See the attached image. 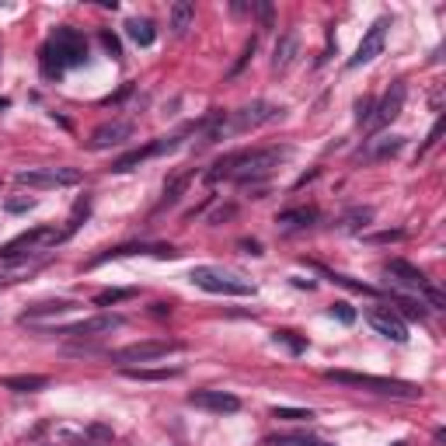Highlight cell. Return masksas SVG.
Wrapping results in <instances>:
<instances>
[{
    "instance_id": "6da1fadb",
    "label": "cell",
    "mask_w": 446,
    "mask_h": 446,
    "mask_svg": "<svg viewBox=\"0 0 446 446\" xmlns=\"http://www.w3.org/2000/svg\"><path fill=\"white\" fill-rule=\"evenodd\" d=\"M84 60H87V39L77 28H56L45 39V45H42V56H39L42 77L60 81L70 67H81Z\"/></svg>"
},
{
    "instance_id": "7a4b0ae2",
    "label": "cell",
    "mask_w": 446,
    "mask_h": 446,
    "mask_svg": "<svg viewBox=\"0 0 446 446\" xmlns=\"http://www.w3.org/2000/svg\"><path fill=\"white\" fill-rule=\"evenodd\" d=\"M325 380L342 384V387H356L369 394H384V398H401V401H418L422 391L408 380H391V377H373V373H352V369H328Z\"/></svg>"
},
{
    "instance_id": "3957f363",
    "label": "cell",
    "mask_w": 446,
    "mask_h": 446,
    "mask_svg": "<svg viewBox=\"0 0 446 446\" xmlns=\"http://www.w3.org/2000/svg\"><path fill=\"white\" fill-rule=\"evenodd\" d=\"M286 157H289V147L238 150V154H234V171H230V178H234V182H241V185H255V182L269 178V174H272V167H279Z\"/></svg>"
},
{
    "instance_id": "277c9868",
    "label": "cell",
    "mask_w": 446,
    "mask_h": 446,
    "mask_svg": "<svg viewBox=\"0 0 446 446\" xmlns=\"http://www.w3.org/2000/svg\"><path fill=\"white\" fill-rule=\"evenodd\" d=\"M63 241H67V234L56 230V227H32V230L18 234L14 241H7L4 247H0V262L35 258V255H45L49 247H56V244H63Z\"/></svg>"
},
{
    "instance_id": "5b68a950",
    "label": "cell",
    "mask_w": 446,
    "mask_h": 446,
    "mask_svg": "<svg viewBox=\"0 0 446 446\" xmlns=\"http://www.w3.org/2000/svg\"><path fill=\"white\" fill-rule=\"evenodd\" d=\"M189 279L206 289V293H223V296H255V286L251 279H244L238 272H227V269H216V265H196L189 272Z\"/></svg>"
},
{
    "instance_id": "8992f818",
    "label": "cell",
    "mask_w": 446,
    "mask_h": 446,
    "mask_svg": "<svg viewBox=\"0 0 446 446\" xmlns=\"http://www.w3.org/2000/svg\"><path fill=\"white\" fill-rule=\"evenodd\" d=\"M171 352H182V342H164V338H154V342H133V345H122V349H112L108 359L119 366L129 363H154V359H164Z\"/></svg>"
},
{
    "instance_id": "52a82bcc",
    "label": "cell",
    "mask_w": 446,
    "mask_h": 446,
    "mask_svg": "<svg viewBox=\"0 0 446 446\" xmlns=\"http://www.w3.org/2000/svg\"><path fill=\"white\" fill-rule=\"evenodd\" d=\"M14 182L25 189H67L81 182V171L77 167H28V171H18Z\"/></svg>"
},
{
    "instance_id": "ba28073f",
    "label": "cell",
    "mask_w": 446,
    "mask_h": 446,
    "mask_svg": "<svg viewBox=\"0 0 446 446\" xmlns=\"http://www.w3.org/2000/svg\"><path fill=\"white\" fill-rule=\"evenodd\" d=\"M387 28H391V21H387V18H380V21H373V25H369V32L363 35V42L356 45V56L349 60V70H359V67L373 63V60L384 52V45H387Z\"/></svg>"
},
{
    "instance_id": "9c48e42d",
    "label": "cell",
    "mask_w": 446,
    "mask_h": 446,
    "mask_svg": "<svg viewBox=\"0 0 446 446\" xmlns=\"http://www.w3.org/2000/svg\"><path fill=\"white\" fill-rule=\"evenodd\" d=\"M366 321H369V328H373L377 335H384V338H391V342H398V345L408 342V325L394 307H369V311H366Z\"/></svg>"
},
{
    "instance_id": "30bf717a",
    "label": "cell",
    "mask_w": 446,
    "mask_h": 446,
    "mask_svg": "<svg viewBox=\"0 0 446 446\" xmlns=\"http://www.w3.org/2000/svg\"><path fill=\"white\" fill-rule=\"evenodd\" d=\"M401 108H405V84L398 81L387 87V94L380 98V105H373V116H369L366 126H369L373 133H380V129H387L391 122L401 116Z\"/></svg>"
},
{
    "instance_id": "8fae6325",
    "label": "cell",
    "mask_w": 446,
    "mask_h": 446,
    "mask_svg": "<svg viewBox=\"0 0 446 446\" xmlns=\"http://www.w3.org/2000/svg\"><path fill=\"white\" fill-rule=\"evenodd\" d=\"M122 325H126L122 314H94V318H87V321H77V325H70V328H60L56 335H67V338H98V335H112V331H119Z\"/></svg>"
},
{
    "instance_id": "7c38bea8",
    "label": "cell",
    "mask_w": 446,
    "mask_h": 446,
    "mask_svg": "<svg viewBox=\"0 0 446 446\" xmlns=\"http://www.w3.org/2000/svg\"><path fill=\"white\" fill-rule=\"evenodd\" d=\"M384 272H387V276H391L398 286H405V289H418V293H425V289H429L425 272H422V269H415V265L405 262V258H391V262H384Z\"/></svg>"
},
{
    "instance_id": "4fadbf2b",
    "label": "cell",
    "mask_w": 446,
    "mask_h": 446,
    "mask_svg": "<svg viewBox=\"0 0 446 446\" xmlns=\"http://www.w3.org/2000/svg\"><path fill=\"white\" fill-rule=\"evenodd\" d=\"M189 405L216 411V415H230V411H241V398H238V394H227V391H192V394H189Z\"/></svg>"
},
{
    "instance_id": "5bb4252c",
    "label": "cell",
    "mask_w": 446,
    "mask_h": 446,
    "mask_svg": "<svg viewBox=\"0 0 446 446\" xmlns=\"http://www.w3.org/2000/svg\"><path fill=\"white\" fill-rule=\"evenodd\" d=\"M133 136V126L129 122H101L91 140H87V150H108V147H119Z\"/></svg>"
},
{
    "instance_id": "9a60e30c",
    "label": "cell",
    "mask_w": 446,
    "mask_h": 446,
    "mask_svg": "<svg viewBox=\"0 0 446 446\" xmlns=\"http://www.w3.org/2000/svg\"><path fill=\"white\" fill-rule=\"evenodd\" d=\"M126 255H154V258H178V251L171 244H122V247H112L105 255H98L91 265H101L108 258H126Z\"/></svg>"
},
{
    "instance_id": "2e32d148",
    "label": "cell",
    "mask_w": 446,
    "mask_h": 446,
    "mask_svg": "<svg viewBox=\"0 0 446 446\" xmlns=\"http://www.w3.org/2000/svg\"><path fill=\"white\" fill-rule=\"evenodd\" d=\"M296 56H300V35H296V32L279 35L276 52H272V70H276V74H286V70L296 63Z\"/></svg>"
},
{
    "instance_id": "e0dca14e",
    "label": "cell",
    "mask_w": 446,
    "mask_h": 446,
    "mask_svg": "<svg viewBox=\"0 0 446 446\" xmlns=\"http://www.w3.org/2000/svg\"><path fill=\"white\" fill-rule=\"evenodd\" d=\"M192 21H196V4H192V0H174V4H171V21H167L171 35L182 39V35L192 28Z\"/></svg>"
},
{
    "instance_id": "ac0fdd59",
    "label": "cell",
    "mask_w": 446,
    "mask_h": 446,
    "mask_svg": "<svg viewBox=\"0 0 446 446\" xmlns=\"http://www.w3.org/2000/svg\"><path fill=\"white\" fill-rule=\"evenodd\" d=\"M77 303L74 300H39V303H32L25 314H21V325H28V321H39V318H56V314H67V311H74Z\"/></svg>"
},
{
    "instance_id": "d6986e66",
    "label": "cell",
    "mask_w": 446,
    "mask_h": 446,
    "mask_svg": "<svg viewBox=\"0 0 446 446\" xmlns=\"http://www.w3.org/2000/svg\"><path fill=\"white\" fill-rule=\"evenodd\" d=\"M318 220V209L314 206H296V209H283L279 216H276V223L283 227V230H303V227H311Z\"/></svg>"
},
{
    "instance_id": "ffe728a7",
    "label": "cell",
    "mask_w": 446,
    "mask_h": 446,
    "mask_svg": "<svg viewBox=\"0 0 446 446\" xmlns=\"http://www.w3.org/2000/svg\"><path fill=\"white\" fill-rule=\"evenodd\" d=\"M4 391H18V394H35L42 387H49V377L42 373H21V377H4L0 380Z\"/></svg>"
},
{
    "instance_id": "44dd1931",
    "label": "cell",
    "mask_w": 446,
    "mask_h": 446,
    "mask_svg": "<svg viewBox=\"0 0 446 446\" xmlns=\"http://www.w3.org/2000/svg\"><path fill=\"white\" fill-rule=\"evenodd\" d=\"M126 35L136 42V45H154L157 28H154L150 18H129V21H126Z\"/></svg>"
},
{
    "instance_id": "7402d4cb",
    "label": "cell",
    "mask_w": 446,
    "mask_h": 446,
    "mask_svg": "<svg viewBox=\"0 0 446 446\" xmlns=\"http://www.w3.org/2000/svg\"><path fill=\"white\" fill-rule=\"evenodd\" d=\"M401 147H405V136H377V140H369V157L384 161V157H394Z\"/></svg>"
},
{
    "instance_id": "603a6c76",
    "label": "cell",
    "mask_w": 446,
    "mask_h": 446,
    "mask_svg": "<svg viewBox=\"0 0 446 446\" xmlns=\"http://www.w3.org/2000/svg\"><path fill=\"white\" fill-rule=\"evenodd\" d=\"M129 380H147V384H161V380H178L182 377V369L174 366V369H133V366H126L122 369Z\"/></svg>"
},
{
    "instance_id": "cb8c5ba5",
    "label": "cell",
    "mask_w": 446,
    "mask_h": 446,
    "mask_svg": "<svg viewBox=\"0 0 446 446\" xmlns=\"http://www.w3.org/2000/svg\"><path fill=\"white\" fill-rule=\"evenodd\" d=\"M369 220H373V209H369V206H356V209H349V213L342 216V230H349V234H359Z\"/></svg>"
},
{
    "instance_id": "d4e9b609",
    "label": "cell",
    "mask_w": 446,
    "mask_h": 446,
    "mask_svg": "<svg viewBox=\"0 0 446 446\" xmlns=\"http://www.w3.org/2000/svg\"><path fill=\"white\" fill-rule=\"evenodd\" d=\"M272 342L283 345L289 356H303L307 352V338H300L296 331H272Z\"/></svg>"
},
{
    "instance_id": "484cf974",
    "label": "cell",
    "mask_w": 446,
    "mask_h": 446,
    "mask_svg": "<svg viewBox=\"0 0 446 446\" xmlns=\"http://www.w3.org/2000/svg\"><path fill=\"white\" fill-rule=\"evenodd\" d=\"M189 182H192V174H178V178H171L167 185H164V199L157 209H167V206H174L178 199H182V192L189 189Z\"/></svg>"
},
{
    "instance_id": "4316f807",
    "label": "cell",
    "mask_w": 446,
    "mask_h": 446,
    "mask_svg": "<svg viewBox=\"0 0 446 446\" xmlns=\"http://www.w3.org/2000/svg\"><path fill=\"white\" fill-rule=\"evenodd\" d=\"M230 171H234V154H227V157H220V161L213 164L209 171H206V185H216V182H223V178H230Z\"/></svg>"
},
{
    "instance_id": "83f0119b",
    "label": "cell",
    "mask_w": 446,
    "mask_h": 446,
    "mask_svg": "<svg viewBox=\"0 0 446 446\" xmlns=\"http://www.w3.org/2000/svg\"><path fill=\"white\" fill-rule=\"evenodd\" d=\"M272 418H283V422H311L314 411L311 408H272Z\"/></svg>"
},
{
    "instance_id": "f1b7e54d",
    "label": "cell",
    "mask_w": 446,
    "mask_h": 446,
    "mask_svg": "<svg viewBox=\"0 0 446 446\" xmlns=\"http://www.w3.org/2000/svg\"><path fill=\"white\" fill-rule=\"evenodd\" d=\"M328 314H331L338 325H356V311H352V303H345V300H335V303L328 307Z\"/></svg>"
},
{
    "instance_id": "f546056e",
    "label": "cell",
    "mask_w": 446,
    "mask_h": 446,
    "mask_svg": "<svg viewBox=\"0 0 446 446\" xmlns=\"http://www.w3.org/2000/svg\"><path fill=\"white\" fill-rule=\"evenodd\" d=\"M391 300L405 311L408 318H418V321H425V318H429V311H425V303H422V300H408V296H391Z\"/></svg>"
},
{
    "instance_id": "4dcf8cb0",
    "label": "cell",
    "mask_w": 446,
    "mask_h": 446,
    "mask_svg": "<svg viewBox=\"0 0 446 446\" xmlns=\"http://www.w3.org/2000/svg\"><path fill=\"white\" fill-rule=\"evenodd\" d=\"M129 296H133V289H105V293L94 296V307H112V303H122Z\"/></svg>"
},
{
    "instance_id": "1f68e13d",
    "label": "cell",
    "mask_w": 446,
    "mask_h": 446,
    "mask_svg": "<svg viewBox=\"0 0 446 446\" xmlns=\"http://www.w3.org/2000/svg\"><path fill=\"white\" fill-rule=\"evenodd\" d=\"M338 286H349V289H356V293H366V296H373L377 289L373 286H363V283H356V279H349V276H331Z\"/></svg>"
},
{
    "instance_id": "d6a6232c",
    "label": "cell",
    "mask_w": 446,
    "mask_h": 446,
    "mask_svg": "<svg viewBox=\"0 0 446 446\" xmlns=\"http://www.w3.org/2000/svg\"><path fill=\"white\" fill-rule=\"evenodd\" d=\"M369 116H373V98H359L356 101V122L363 126V122H369Z\"/></svg>"
},
{
    "instance_id": "836d02e7",
    "label": "cell",
    "mask_w": 446,
    "mask_h": 446,
    "mask_svg": "<svg viewBox=\"0 0 446 446\" xmlns=\"http://www.w3.org/2000/svg\"><path fill=\"white\" fill-rule=\"evenodd\" d=\"M98 39H101V45H105V49H108V52H112V56H122V49H119V39H116V35H112V32H105V28H101V35H98Z\"/></svg>"
},
{
    "instance_id": "e575fe53",
    "label": "cell",
    "mask_w": 446,
    "mask_h": 446,
    "mask_svg": "<svg viewBox=\"0 0 446 446\" xmlns=\"http://www.w3.org/2000/svg\"><path fill=\"white\" fill-rule=\"evenodd\" d=\"M32 206H35V199H7V213H25Z\"/></svg>"
},
{
    "instance_id": "d590c367",
    "label": "cell",
    "mask_w": 446,
    "mask_h": 446,
    "mask_svg": "<svg viewBox=\"0 0 446 446\" xmlns=\"http://www.w3.org/2000/svg\"><path fill=\"white\" fill-rule=\"evenodd\" d=\"M401 238H405L401 230H384V234H373L369 241H377V244H387V241H401Z\"/></svg>"
},
{
    "instance_id": "8d00e7d4",
    "label": "cell",
    "mask_w": 446,
    "mask_h": 446,
    "mask_svg": "<svg viewBox=\"0 0 446 446\" xmlns=\"http://www.w3.org/2000/svg\"><path fill=\"white\" fill-rule=\"evenodd\" d=\"M258 18L265 28H272V4H258Z\"/></svg>"
},
{
    "instance_id": "74e56055",
    "label": "cell",
    "mask_w": 446,
    "mask_h": 446,
    "mask_svg": "<svg viewBox=\"0 0 446 446\" xmlns=\"http://www.w3.org/2000/svg\"><path fill=\"white\" fill-rule=\"evenodd\" d=\"M227 216H234V206H223V209H216V213L209 216V223H220V220H227Z\"/></svg>"
},
{
    "instance_id": "f35d334b",
    "label": "cell",
    "mask_w": 446,
    "mask_h": 446,
    "mask_svg": "<svg viewBox=\"0 0 446 446\" xmlns=\"http://www.w3.org/2000/svg\"><path fill=\"white\" fill-rule=\"evenodd\" d=\"M241 247L247 251V255H262V244L258 241H241Z\"/></svg>"
},
{
    "instance_id": "ab89813d",
    "label": "cell",
    "mask_w": 446,
    "mask_h": 446,
    "mask_svg": "<svg viewBox=\"0 0 446 446\" xmlns=\"http://www.w3.org/2000/svg\"><path fill=\"white\" fill-rule=\"evenodd\" d=\"M154 314H157V318H164V314H171V307H167V303H154Z\"/></svg>"
},
{
    "instance_id": "60d3db41",
    "label": "cell",
    "mask_w": 446,
    "mask_h": 446,
    "mask_svg": "<svg viewBox=\"0 0 446 446\" xmlns=\"http://www.w3.org/2000/svg\"><path fill=\"white\" fill-rule=\"evenodd\" d=\"M7 105H11V101H7V98H0V108H7Z\"/></svg>"
},
{
    "instance_id": "b9f144b4",
    "label": "cell",
    "mask_w": 446,
    "mask_h": 446,
    "mask_svg": "<svg viewBox=\"0 0 446 446\" xmlns=\"http://www.w3.org/2000/svg\"><path fill=\"white\" fill-rule=\"evenodd\" d=\"M314 446H331V443H321V440H314Z\"/></svg>"
}]
</instances>
